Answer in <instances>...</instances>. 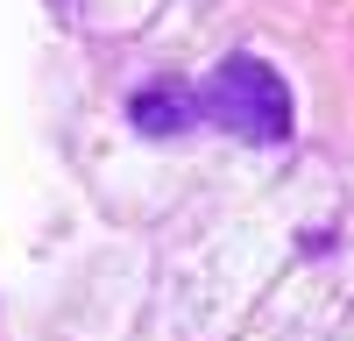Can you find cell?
I'll use <instances>...</instances> for the list:
<instances>
[{
  "label": "cell",
  "mask_w": 354,
  "mask_h": 341,
  "mask_svg": "<svg viewBox=\"0 0 354 341\" xmlns=\"http://www.w3.org/2000/svg\"><path fill=\"white\" fill-rule=\"evenodd\" d=\"M128 114H135L142 135H185L205 107H198V93H185V85H142L128 100Z\"/></svg>",
  "instance_id": "obj_2"
},
{
  "label": "cell",
  "mask_w": 354,
  "mask_h": 341,
  "mask_svg": "<svg viewBox=\"0 0 354 341\" xmlns=\"http://www.w3.org/2000/svg\"><path fill=\"white\" fill-rule=\"evenodd\" d=\"M198 107L213 114L227 135H241V142H283L290 135V85H283L277 64H262L248 50H234V57L213 64Z\"/></svg>",
  "instance_id": "obj_1"
}]
</instances>
